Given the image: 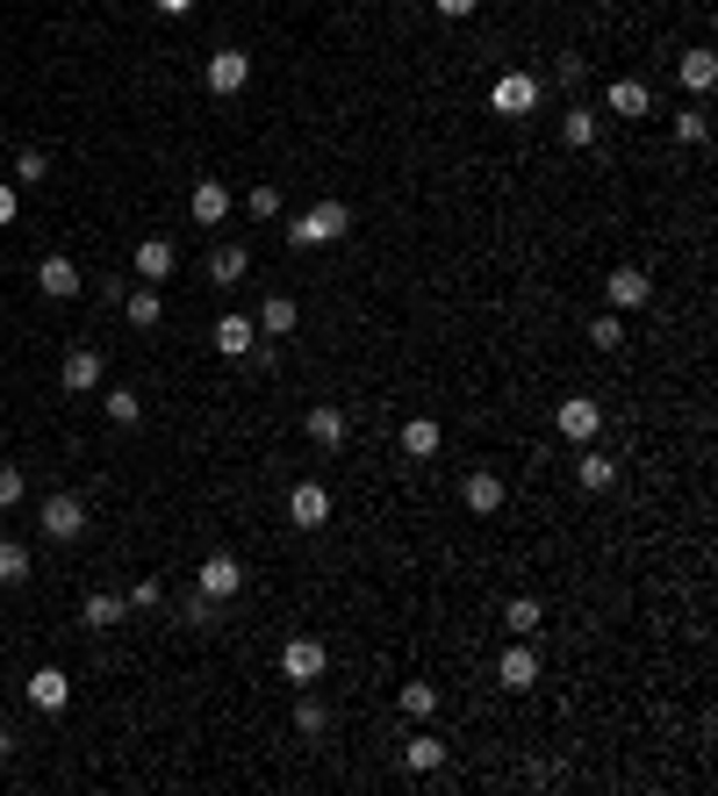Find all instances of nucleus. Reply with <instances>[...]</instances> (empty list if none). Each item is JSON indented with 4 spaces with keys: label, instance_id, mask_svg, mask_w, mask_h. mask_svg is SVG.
Segmentation results:
<instances>
[{
    "label": "nucleus",
    "instance_id": "nucleus-1",
    "mask_svg": "<svg viewBox=\"0 0 718 796\" xmlns=\"http://www.w3.org/2000/svg\"><path fill=\"white\" fill-rule=\"evenodd\" d=\"M345 229H353V208L345 202H316V208H302L295 229H287V244L295 252H324V244H338Z\"/></svg>",
    "mask_w": 718,
    "mask_h": 796
},
{
    "label": "nucleus",
    "instance_id": "nucleus-2",
    "mask_svg": "<svg viewBox=\"0 0 718 796\" xmlns=\"http://www.w3.org/2000/svg\"><path fill=\"white\" fill-rule=\"evenodd\" d=\"M287 524L295 531H324L331 524V488L324 481H295L287 488Z\"/></svg>",
    "mask_w": 718,
    "mask_h": 796
},
{
    "label": "nucleus",
    "instance_id": "nucleus-3",
    "mask_svg": "<svg viewBox=\"0 0 718 796\" xmlns=\"http://www.w3.org/2000/svg\"><path fill=\"white\" fill-rule=\"evenodd\" d=\"M324 667H331V653H324V639H287L281 646V675L295 682V688H310V682H324Z\"/></svg>",
    "mask_w": 718,
    "mask_h": 796
},
{
    "label": "nucleus",
    "instance_id": "nucleus-4",
    "mask_svg": "<svg viewBox=\"0 0 718 796\" xmlns=\"http://www.w3.org/2000/svg\"><path fill=\"white\" fill-rule=\"evenodd\" d=\"M554 423H560V438H568V446H589V438L604 431V402H589V395H568V402L554 409Z\"/></svg>",
    "mask_w": 718,
    "mask_h": 796
},
{
    "label": "nucleus",
    "instance_id": "nucleus-5",
    "mask_svg": "<svg viewBox=\"0 0 718 796\" xmlns=\"http://www.w3.org/2000/svg\"><path fill=\"white\" fill-rule=\"evenodd\" d=\"M22 696H29V711L37 717H58L72 703V682H65V667H37V675L22 682Z\"/></svg>",
    "mask_w": 718,
    "mask_h": 796
},
{
    "label": "nucleus",
    "instance_id": "nucleus-6",
    "mask_svg": "<svg viewBox=\"0 0 718 796\" xmlns=\"http://www.w3.org/2000/svg\"><path fill=\"white\" fill-rule=\"evenodd\" d=\"M488 109L496 115H532L539 109V80H532V72H503V80L488 86Z\"/></svg>",
    "mask_w": 718,
    "mask_h": 796
},
{
    "label": "nucleus",
    "instance_id": "nucleus-7",
    "mask_svg": "<svg viewBox=\"0 0 718 796\" xmlns=\"http://www.w3.org/2000/svg\"><path fill=\"white\" fill-rule=\"evenodd\" d=\"M80 531H87V502L80 496H43V539L72 545Z\"/></svg>",
    "mask_w": 718,
    "mask_h": 796
},
{
    "label": "nucleus",
    "instance_id": "nucleus-8",
    "mask_svg": "<svg viewBox=\"0 0 718 796\" xmlns=\"http://www.w3.org/2000/svg\"><path fill=\"white\" fill-rule=\"evenodd\" d=\"M194 581H202V595H209V603H231V595L244 589V560H237V553H209Z\"/></svg>",
    "mask_w": 718,
    "mask_h": 796
},
{
    "label": "nucleus",
    "instance_id": "nucleus-9",
    "mask_svg": "<svg viewBox=\"0 0 718 796\" xmlns=\"http://www.w3.org/2000/svg\"><path fill=\"white\" fill-rule=\"evenodd\" d=\"M302 431H310V446H324V452H338L345 438H353V417H345L338 402H316L310 417H302Z\"/></svg>",
    "mask_w": 718,
    "mask_h": 796
},
{
    "label": "nucleus",
    "instance_id": "nucleus-10",
    "mask_svg": "<svg viewBox=\"0 0 718 796\" xmlns=\"http://www.w3.org/2000/svg\"><path fill=\"white\" fill-rule=\"evenodd\" d=\"M244 80H252V58H244V51H216V58L202 65V86H209V94H244Z\"/></svg>",
    "mask_w": 718,
    "mask_h": 796
},
{
    "label": "nucleus",
    "instance_id": "nucleus-11",
    "mask_svg": "<svg viewBox=\"0 0 718 796\" xmlns=\"http://www.w3.org/2000/svg\"><path fill=\"white\" fill-rule=\"evenodd\" d=\"M188 216L202 223V229H223V216H231V187H223V180H194Z\"/></svg>",
    "mask_w": 718,
    "mask_h": 796
},
{
    "label": "nucleus",
    "instance_id": "nucleus-12",
    "mask_svg": "<svg viewBox=\"0 0 718 796\" xmlns=\"http://www.w3.org/2000/svg\"><path fill=\"white\" fill-rule=\"evenodd\" d=\"M503 496H510V488H503V473H467L461 481V502H467V517H496L503 510Z\"/></svg>",
    "mask_w": 718,
    "mask_h": 796
},
{
    "label": "nucleus",
    "instance_id": "nucleus-13",
    "mask_svg": "<svg viewBox=\"0 0 718 796\" xmlns=\"http://www.w3.org/2000/svg\"><path fill=\"white\" fill-rule=\"evenodd\" d=\"M173 266H180V252H173V237H144V244H136V280H151V287H165V280H173Z\"/></svg>",
    "mask_w": 718,
    "mask_h": 796
},
{
    "label": "nucleus",
    "instance_id": "nucleus-14",
    "mask_svg": "<svg viewBox=\"0 0 718 796\" xmlns=\"http://www.w3.org/2000/svg\"><path fill=\"white\" fill-rule=\"evenodd\" d=\"M604 295H610V309H647V302H654V280H647L639 266H618V273L604 280Z\"/></svg>",
    "mask_w": 718,
    "mask_h": 796
},
{
    "label": "nucleus",
    "instance_id": "nucleus-15",
    "mask_svg": "<svg viewBox=\"0 0 718 796\" xmlns=\"http://www.w3.org/2000/svg\"><path fill=\"white\" fill-rule=\"evenodd\" d=\"M496 682L503 688H539V653L532 646H503L496 653Z\"/></svg>",
    "mask_w": 718,
    "mask_h": 796
},
{
    "label": "nucleus",
    "instance_id": "nucleus-16",
    "mask_svg": "<svg viewBox=\"0 0 718 796\" xmlns=\"http://www.w3.org/2000/svg\"><path fill=\"white\" fill-rule=\"evenodd\" d=\"M37 287H43L51 302H72V295H80V266H72L65 252H51V258L37 266Z\"/></svg>",
    "mask_w": 718,
    "mask_h": 796
},
{
    "label": "nucleus",
    "instance_id": "nucleus-17",
    "mask_svg": "<svg viewBox=\"0 0 718 796\" xmlns=\"http://www.w3.org/2000/svg\"><path fill=\"white\" fill-rule=\"evenodd\" d=\"M58 380H65L72 395H94V388H101V351H94V345L65 351V366H58Z\"/></svg>",
    "mask_w": 718,
    "mask_h": 796
},
{
    "label": "nucleus",
    "instance_id": "nucleus-18",
    "mask_svg": "<svg viewBox=\"0 0 718 796\" xmlns=\"http://www.w3.org/2000/svg\"><path fill=\"white\" fill-rule=\"evenodd\" d=\"M604 109L633 122V115H647V109H654V86H647V80H610V86H604Z\"/></svg>",
    "mask_w": 718,
    "mask_h": 796
},
{
    "label": "nucleus",
    "instance_id": "nucleus-19",
    "mask_svg": "<svg viewBox=\"0 0 718 796\" xmlns=\"http://www.w3.org/2000/svg\"><path fill=\"white\" fill-rule=\"evenodd\" d=\"M80 618H87V632H109V624H122L130 618V595H115V589H94L80 603Z\"/></svg>",
    "mask_w": 718,
    "mask_h": 796
},
{
    "label": "nucleus",
    "instance_id": "nucleus-20",
    "mask_svg": "<svg viewBox=\"0 0 718 796\" xmlns=\"http://www.w3.org/2000/svg\"><path fill=\"white\" fill-rule=\"evenodd\" d=\"M575 481H583L589 496H604V488H618V459L597 452V446H583V459H575Z\"/></svg>",
    "mask_w": 718,
    "mask_h": 796
},
{
    "label": "nucleus",
    "instance_id": "nucleus-21",
    "mask_svg": "<svg viewBox=\"0 0 718 796\" xmlns=\"http://www.w3.org/2000/svg\"><path fill=\"white\" fill-rule=\"evenodd\" d=\"M252 345H259V324H252V316H216V351H223V359H244Z\"/></svg>",
    "mask_w": 718,
    "mask_h": 796
},
{
    "label": "nucleus",
    "instance_id": "nucleus-22",
    "mask_svg": "<svg viewBox=\"0 0 718 796\" xmlns=\"http://www.w3.org/2000/svg\"><path fill=\"white\" fill-rule=\"evenodd\" d=\"M122 316H130V324L136 330H159V316H165V295H159V287H130V295H122Z\"/></svg>",
    "mask_w": 718,
    "mask_h": 796
},
{
    "label": "nucleus",
    "instance_id": "nucleus-23",
    "mask_svg": "<svg viewBox=\"0 0 718 796\" xmlns=\"http://www.w3.org/2000/svg\"><path fill=\"white\" fill-rule=\"evenodd\" d=\"M244 266H252V252H244V244H216V252H209V287H237Z\"/></svg>",
    "mask_w": 718,
    "mask_h": 796
},
{
    "label": "nucleus",
    "instance_id": "nucleus-24",
    "mask_svg": "<svg viewBox=\"0 0 718 796\" xmlns=\"http://www.w3.org/2000/svg\"><path fill=\"white\" fill-rule=\"evenodd\" d=\"M682 86H690V94H711L718 86V51H705V43H697V51H682Z\"/></svg>",
    "mask_w": 718,
    "mask_h": 796
},
{
    "label": "nucleus",
    "instance_id": "nucleus-25",
    "mask_svg": "<svg viewBox=\"0 0 718 796\" xmlns=\"http://www.w3.org/2000/svg\"><path fill=\"white\" fill-rule=\"evenodd\" d=\"M295 324H302V309H295V302H287V295H266V309H259V338H273V345H281Z\"/></svg>",
    "mask_w": 718,
    "mask_h": 796
},
{
    "label": "nucleus",
    "instance_id": "nucleus-26",
    "mask_svg": "<svg viewBox=\"0 0 718 796\" xmlns=\"http://www.w3.org/2000/svg\"><path fill=\"white\" fill-rule=\"evenodd\" d=\"M438 446H446V431H438L432 417H409V423H403V452H409V459H438Z\"/></svg>",
    "mask_w": 718,
    "mask_h": 796
},
{
    "label": "nucleus",
    "instance_id": "nucleus-27",
    "mask_svg": "<svg viewBox=\"0 0 718 796\" xmlns=\"http://www.w3.org/2000/svg\"><path fill=\"white\" fill-rule=\"evenodd\" d=\"M546 624V610H539V595H510L503 603V632H517V639H532Z\"/></svg>",
    "mask_w": 718,
    "mask_h": 796
},
{
    "label": "nucleus",
    "instance_id": "nucleus-28",
    "mask_svg": "<svg viewBox=\"0 0 718 796\" xmlns=\"http://www.w3.org/2000/svg\"><path fill=\"white\" fill-rule=\"evenodd\" d=\"M403 761H409V775H438V768H446V739H432V732H417V739L403 746Z\"/></svg>",
    "mask_w": 718,
    "mask_h": 796
},
{
    "label": "nucleus",
    "instance_id": "nucleus-29",
    "mask_svg": "<svg viewBox=\"0 0 718 796\" xmlns=\"http://www.w3.org/2000/svg\"><path fill=\"white\" fill-rule=\"evenodd\" d=\"M560 144H575V151L597 144V109H583V101H575V109L560 115Z\"/></svg>",
    "mask_w": 718,
    "mask_h": 796
},
{
    "label": "nucleus",
    "instance_id": "nucleus-30",
    "mask_svg": "<svg viewBox=\"0 0 718 796\" xmlns=\"http://www.w3.org/2000/svg\"><path fill=\"white\" fill-rule=\"evenodd\" d=\"M295 732H302V739H324V732H331V703L324 696H302L295 703Z\"/></svg>",
    "mask_w": 718,
    "mask_h": 796
},
{
    "label": "nucleus",
    "instance_id": "nucleus-31",
    "mask_svg": "<svg viewBox=\"0 0 718 796\" xmlns=\"http://www.w3.org/2000/svg\"><path fill=\"white\" fill-rule=\"evenodd\" d=\"M101 409H109V423H122V431H130V423L144 417V395H130V388H109V395H101Z\"/></svg>",
    "mask_w": 718,
    "mask_h": 796
},
{
    "label": "nucleus",
    "instance_id": "nucleus-32",
    "mask_svg": "<svg viewBox=\"0 0 718 796\" xmlns=\"http://www.w3.org/2000/svg\"><path fill=\"white\" fill-rule=\"evenodd\" d=\"M14 581H29V545L0 539V589H14Z\"/></svg>",
    "mask_w": 718,
    "mask_h": 796
},
{
    "label": "nucleus",
    "instance_id": "nucleus-33",
    "mask_svg": "<svg viewBox=\"0 0 718 796\" xmlns=\"http://www.w3.org/2000/svg\"><path fill=\"white\" fill-rule=\"evenodd\" d=\"M43 180H51V159H43V151H22V159H14V187H43Z\"/></svg>",
    "mask_w": 718,
    "mask_h": 796
},
{
    "label": "nucleus",
    "instance_id": "nucleus-34",
    "mask_svg": "<svg viewBox=\"0 0 718 796\" xmlns=\"http://www.w3.org/2000/svg\"><path fill=\"white\" fill-rule=\"evenodd\" d=\"M589 345H597V351H618V345H625V324H618V309L589 324Z\"/></svg>",
    "mask_w": 718,
    "mask_h": 796
},
{
    "label": "nucleus",
    "instance_id": "nucleus-35",
    "mask_svg": "<svg viewBox=\"0 0 718 796\" xmlns=\"http://www.w3.org/2000/svg\"><path fill=\"white\" fill-rule=\"evenodd\" d=\"M403 711H409V717H432V711H438V688H432V682H409V688H403Z\"/></svg>",
    "mask_w": 718,
    "mask_h": 796
},
{
    "label": "nucleus",
    "instance_id": "nucleus-36",
    "mask_svg": "<svg viewBox=\"0 0 718 796\" xmlns=\"http://www.w3.org/2000/svg\"><path fill=\"white\" fill-rule=\"evenodd\" d=\"M676 136H682V144H711V122H705V109L676 115Z\"/></svg>",
    "mask_w": 718,
    "mask_h": 796
},
{
    "label": "nucleus",
    "instance_id": "nucleus-37",
    "mask_svg": "<svg viewBox=\"0 0 718 796\" xmlns=\"http://www.w3.org/2000/svg\"><path fill=\"white\" fill-rule=\"evenodd\" d=\"M22 467H8V459H0V510H14V502H22Z\"/></svg>",
    "mask_w": 718,
    "mask_h": 796
},
{
    "label": "nucleus",
    "instance_id": "nucleus-38",
    "mask_svg": "<svg viewBox=\"0 0 718 796\" xmlns=\"http://www.w3.org/2000/svg\"><path fill=\"white\" fill-rule=\"evenodd\" d=\"M244 208H252L259 223H266V216H281V187H252V194H244Z\"/></svg>",
    "mask_w": 718,
    "mask_h": 796
},
{
    "label": "nucleus",
    "instance_id": "nucleus-39",
    "mask_svg": "<svg viewBox=\"0 0 718 796\" xmlns=\"http://www.w3.org/2000/svg\"><path fill=\"white\" fill-rule=\"evenodd\" d=\"M554 80H560V86H583V58L560 51V58H554Z\"/></svg>",
    "mask_w": 718,
    "mask_h": 796
},
{
    "label": "nucleus",
    "instance_id": "nucleus-40",
    "mask_svg": "<svg viewBox=\"0 0 718 796\" xmlns=\"http://www.w3.org/2000/svg\"><path fill=\"white\" fill-rule=\"evenodd\" d=\"M209 618H216V603H209V595H188V624L194 632H209Z\"/></svg>",
    "mask_w": 718,
    "mask_h": 796
},
{
    "label": "nucleus",
    "instance_id": "nucleus-41",
    "mask_svg": "<svg viewBox=\"0 0 718 796\" xmlns=\"http://www.w3.org/2000/svg\"><path fill=\"white\" fill-rule=\"evenodd\" d=\"M432 8H438V14H446V22H467V14H475V8H482V0H432Z\"/></svg>",
    "mask_w": 718,
    "mask_h": 796
},
{
    "label": "nucleus",
    "instance_id": "nucleus-42",
    "mask_svg": "<svg viewBox=\"0 0 718 796\" xmlns=\"http://www.w3.org/2000/svg\"><path fill=\"white\" fill-rule=\"evenodd\" d=\"M151 8H159L165 22H188V14H194V0H151Z\"/></svg>",
    "mask_w": 718,
    "mask_h": 796
},
{
    "label": "nucleus",
    "instance_id": "nucleus-43",
    "mask_svg": "<svg viewBox=\"0 0 718 796\" xmlns=\"http://www.w3.org/2000/svg\"><path fill=\"white\" fill-rule=\"evenodd\" d=\"M14 208H22V202H14V187H0V223H14Z\"/></svg>",
    "mask_w": 718,
    "mask_h": 796
},
{
    "label": "nucleus",
    "instance_id": "nucleus-44",
    "mask_svg": "<svg viewBox=\"0 0 718 796\" xmlns=\"http://www.w3.org/2000/svg\"><path fill=\"white\" fill-rule=\"evenodd\" d=\"M14 754V732H0V761H8Z\"/></svg>",
    "mask_w": 718,
    "mask_h": 796
},
{
    "label": "nucleus",
    "instance_id": "nucleus-45",
    "mask_svg": "<svg viewBox=\"0 0 718 796\" xmlns=\"http://www.w3.org/2000/svg\"><path fill=\"white\" fill-rule=\"evenodd\" d=\"M0 646H8V639H0Z\"/></svg>",
    "mask_w": 718,
    "mask_h": 796
}]
</instances>
